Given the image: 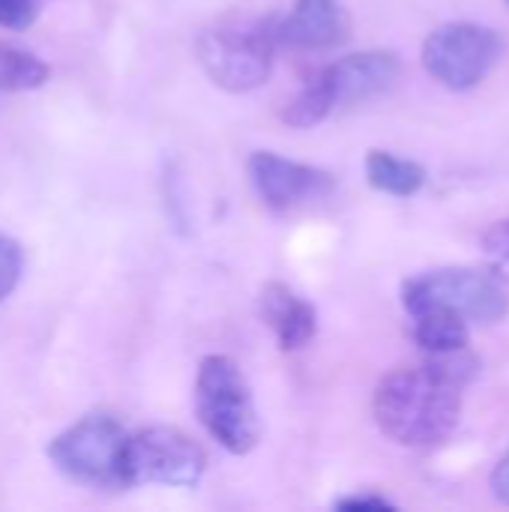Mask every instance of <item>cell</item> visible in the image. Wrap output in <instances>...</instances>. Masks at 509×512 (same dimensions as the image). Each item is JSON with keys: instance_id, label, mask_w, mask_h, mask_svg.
Returning <instances> with one entry per match:
<instances>
[{"instance_id": "obj_1", "label": "cell", "mask_w": 509, "mask_h": 512, "mask_svg": "<svg viewBox=\"0 0 509 512\" xmlns=\"http://www.w3.org/2000/svg\"><path fill=\"white\" fill-rule=\"evenodd\" d=\"M477 369L480 363L465 348L387 372L372 396L378 429L390 441L417 450L447 441L462 420V390Z\"/></svg>"}, {"instance_id": "obj_2", "label": "cell", "mask_w": 509, "mask_h": 512, "mask_svg": "<svg viewBox=\"0 0 509 512\" xmlns=\"http://www.w3.org/2000/svg\"><path fill=\"white\" fill-rule=\"evenodd\" d=\"M195 414L207 435L231 456H246L258 447L261 423L255 399L240 366L225 354L201 360L195 381Z\"/></svg>"}, {"instance_id": "obj_3", "label": "cell", "mask_w": 509, "mask_h": 512, "mask_svg": "<svg viewBox=\"0 0 509 512\" xmlns=\"http://www.w3.org/2000/svg\"><path fill=\"white\" fill-rule=\"evenodd\" d=\"M402 303L408 315L441 309L468 324H498L509 312L507 288L489 270L474 267H441L411 276L402 285Z\"/></svg>"}, {"instance_id": "obj_4", "label": "cell", "mask_w": 509, "mask_h": 512, "mask_svg": "<svg viewBox=\"0 0 509 512\" xmlns=\"http://www.w3.org/2000/svg\"><path fill=\"white\" fill-rule=\"evenodd\" d=\"M273 21L222 24L198 39V63L207 78L228 93H249L273 72L276 54Z\"/></svg>"}, {"instance_id": "obj_5", "label": "cell", "mask_w": 509, "mask_h": 512, "mask_svg": "<svg viewBox=\"0 0 509 512\" xmlns=\"http://www.w3.org/2000/svg\"><path fill=\"white\" fill-rule=\"evenodd\" d=\"M207 453L174 426H150L126 435L120 453L123 486H168L192 489L204 477Z\"/></svg>"}, {"instance_id": "obj_6", "label": "cell", "mask_w": 509, "mask_h": 512, "mask_svg": "<svg viewBox=\"0 0 509 512\" xmlns=\"http://www.w3.org/2000/svg\"><path fill=\"white\" fill-rule=\"evenodd\" d=\"M126 432L111 414H87L48 444L51 465L84 486L114 489L120 480V453Z\"/></svg>"}, {"instance_id": "obj_7", "label": "cell", "mask_w": 509, "mask_h": 512, "mask_svg": "<svg viewBox=\"0 0 509 512\" xmlns=\"http://www.w3.org/2000/svg\"><path fill=\"white\" fill-rule=\"evenodd\" d=\"M501 51L504 42L498 30L477 21H450L423 42V66L438 84L471 90L495 69Z\"/></svg>"}, {"instance_id": "obj_8", "label": "cell", "mask_w": 509, "mask_h": 512, "mask_svg": "<svg viewBox=\"0 0 509 512\" xmlns=\"http://www.w3.org/2000/svg\"><path fill=\"white\" fill-rule=\"evenodd\" d=\"M249 174H252V183H255L261 201L273 210H288L300 201L321 198L333 189V177L327 171L285 159L270 150L252 153Z\"/></svg>"}, {"instance_id": "obj_9", "label": "cell", "mask_w": 509, "mask_h": 512, "mask_svg": "<svg viewBox=\"0 0 509 512\" xmlns=\"http://www.w3.org/2000/svg\"><path fill=\"white\" fill-rule=\"evenodd\" d=\"M279 48L327 51L351 36V15L342 0H297L294 9L273 21Z\"/></svg>"}, {"instance_id": "obj_10", "label": "cell", "mask_w": 509, "mask_h": 512, "mask_svg": "<svg viewBox=\"0 0 509 512\" xmlns=\"http://www.w3.org/2000/svg\"><path fill=\"white\" fill-rule=\"evenodd\" d=\"M321 69L330 81L336 108L375 99L387 93L402 75V63L393 51H357Z\"/></svg>"}, {"instance_id": "obj_11", "label": "cell", "mask_w": 509, "mask_h": 512, "mask_svg": "<svg viewBox=\"0 0 509 512\" xmlns=\"http://www.w3.org/2000/svg\"><path fill=\"white\" fill-rule=\"evenodd\" d=\"M258 309L264 324L276 333V342L282 351H300L306 348L318 333V312L312 303L297 297L288 285L270 282L264 285L258 297Z\"/></svg>"}, {"instance_id": "obj_12", "label": "cell", "mask_w": 509, "mask_h": 512, "mask_svg": "<svg viewBox=\"0 0 509 512\" xmlns=\"http://www.w3.org/2000/svg\"><path fill=\"white\" fill-rule=\"evenodd\" d=\"M411 339L429 357L456 354V351H465L468 348V342H471V324L465 318L453 315V312L429 309V312L411 315Z\"/></svg>"}, {"instance_id": "obj_13", "label": "cell", "mask_w": 509, "mask_h": 512, "mask_svg": "<svg viewBox=\"0 0 509 512\" xmlns=\"http://www.w3.org/2000/svg\"><path fill=\"white\" fill-rule=\"evenodd\" d=\"M366 180L378 192H387L396 198H411L426 186V168L411 159L393 156L387 150H369Z\"/></svg>"}, {"instance_id": "obj_14", "label": "cell", "mask_w": 509, "mask_h": 512, "mask_svg": "<svg viewBox=\"0 0 509 512\" xmlns=\"http://www.w3.org/2000/svg\"><path fill=\"white\" fill-rule=\"evenodd\" d=\"M333 108H336V99H333L330 81H327L324 69H315L303 81V87L279 108V120L294 129H312L321 120H327L333 114Z\"/></svg>"}, {"instance_id": "obj_15", "label": "cell", "mask_w": 509, "mask_h": 512, "mask_svg": "<svg viewBox=\"0 0 509 512\" xmlns=\"http://www.w3.org/2000/svg\"><path fill=\"white\" fill-rule=\"evenodd\" d=\"M48 81V66L15 45L0 42V90H36Z\"/></svg>"}, {"instance_id": "obj_16", "label": "cell", "mask_w": 509, "mask_h": 512, "mask_svg": "<svg viewBox=\"0 0 509 512\" xmlns=\"http://www.w3.org/2000/svg\"><path fill=\"white\" fill-rule=\"evenodd\" d=\"M483 258H486V270L504 288H509V219H501V222L486 228V234H483Z\"/></svg>"}, {"instance_id": "obj_17", "label": "cell", "mask_w": 509, "mask_h": 512, "mask_svg": "<svg viewBox=\"0 0 509 512\" xmlns=\"http://www.w3.org/2000/svg\"><path fill=\"white\" fill-rule=\"evenodd\" d=\"M21 270H24V252L21 246L0 231V303L15 291L18 279H21Z\"/></svg>"}, {"instance_id": "obj_18", "label": "cell", "mask_w": 509, "mask_h": 512, "mask_svg": "<svg viewBox=\"0 0 509 512\" xmlns=\"http://www.w3.org/2000/svg\"><path fill=\"white\" fill-rule=\"evenodd\" d=\"M42 12V0H0V27L27 30Z\"/></svg>"}, {"instance_id": "obj_19", "label": "cell", "mask_w": 509, "mask_h": 512, "mask_svg": "<svg viewBox=\"0 0 509 512\" xmlns=\"http://www.w3.org/2000/svg\"><path fill=\"white\" fill-rule=\"evenodd\" d=\"M336 510H393V501L384 495H348L336 501Z\"/></svg>"}, {"instance_id": "obj_20", "label": "cell", "mask_w": 509, "mask_h": 512, "mask_svg": "<svg viewBox=\"0 0 509 512\" xmlns=\"http://www.w3.org/2000/svg\"><path fill=\"white\" fill-rule=\"evenodd\" d=\"M492 495L509 507V447L507 453L498 459L495 471H492Z\"/></svg>"}, {"instance_id": "obj_21", "label": "cell", "mask_w": 509, "mask_h": 512, "mask_svg": "<svg viewBox=\"0 0 509 512\" xmlns=\"http://www.w3.org/2000/svg\"><path fill=\"white\" fill-rule=\"evenodd\" d=\"M507 3H509V0H507Z\"/></svg>"}]
</instances>
